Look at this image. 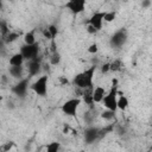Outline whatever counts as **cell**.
Returning a JSON list of instances; mask_svg holds the SVG:
<instances>
[{
  "instance_id": "6da1fadb",
  "label": "cell",
  "mask_w": 152,
  "mask_h": 152,
  "mask_svg": "<svg viewBox=\"0 0 152 152\" xmlns=\"http://www.w3.org/2000/svg\"><path fill=\"white\" fill-rule=\"evenodd\" d=\"M95 71H96V66L91 65L88 69H86L84 71L76 74L72 78V84L80 89L93 88V78H94Z\"/></svg>"
},
{
  "instance_id": "7a4b0ae2",
  "label": "cell",
  "mask_w": 152,
  "mask_h": 152,
  "mask_svg": "<svg viewBox=\"0 0 152 152\" xmlns=\"http://www.w3.org/2000/svg\"><path fill=\"white\" fill-rule=\"evenodd\" d=\"M118 94H119V81H118V78H113L112 80V87H110L109 91L106 93V95L103 96V99L101 101L107 109H110L114 112L118 110V107H116Z\"/></svg>"
},
{
  "instance_id": "3957f363",
  "label": "cell",
  "mask_w": 152,
  "mask_h": 152,
  "mask_svg": "<svg viewBox=\"0 0 152 152\" xmlns=\"http://www.w3.org/2000/svg\"><path fill=\"white\" fill-rule=\"evenodd\" d=\"M48 84H49L48 75H42L31 84V89L38 96H45L48 94Z\"/></svg>"
},
{
  "instance_id": "277c9868",
  "label": "cell",
  "mask_w": 152,
  "mask_h": 152,
  "mask_svg": "<svg viewBox=\"0 0 152 152\" xmlns=\"http://www.w3.org/2000/svg\"><path fill=\"white\" fill-rule=\"evenodd\" d=\"M80 104H81V99L80 97H72L70 100H66L61 106V110L66 116H76Z\"/></svg>"
},
{
  "instance_id": "5b68a950",
  "label": "cell",
  "mask_w": 152,
  "mask_h": 152,
  "mask_svg": "<svg viewBox=\"0 0 152 152\" xmlns=\"http://www.w3.org/2000/svg\"><path fill=\"white\" fill-rule=\"evenodd\" d=\"M19 52L23 55L24 59L31 61V59L38 57L39 48H38V44H37V43H34V44H25V43H24V45H21Z\"/></svg>"
},
{
  "instance_id": "8992f818",
  "label": "cell",
  "mask_w": 152,
  "mask_h": 152,
  "mask_svg": "<svg viewBox=\"0 0 152 152\" xmlns=\"http://www.w3.org/2000/svg\"><path fill=\"white\" fill-rule=\"evenodd\" d=\"M127 40V31L125 28H120L110 37L109 43L113 48H121Z\"/></svg>"
},
{
  "instance_id": "52a82bcc",
  "label": "cell",
  "mask_w": 152,
  "mask_h": 152,
  "mask_svg": "<svg viewBox=\"0 0 152 152\" xmlns=\"http://www.w3.org/2000/svg\"><path fill=\"white\" fill-rule=\"evenodd\" d=\"M86 5H87V0H68L65 7L72 14H80L86 10Z\"/></svg>"
},
{
  "instance_id": "ba28073f",
  "label": "cell",
  "mask_w": 152,
  "mask_h": 152,
  "mask_svg": "<svg viewBox=\"0 0 152 152\" xmlns=\"http://www.w3.org/2000/svg\"><path fill=\"white\" fill-rule=\"evenodd\" d=\"M28 89V78H21L17 84L12 87V93L18 97H25Z\"/></svg>"
},
{
  "instance_id": "9c48e42d",
  "label": "cell",
  "mask_w": 152,
  "mask_h": 152,
  "mask_svg": "<svg viewBox=\"0 0 152 152\" xmlns=\"http://www.w3.org/2000/svg\"><path fill=\"white\" fill-rule=\"evenodd\" d=\"M103 15H104V12H102V11L94 12L90 15V18L88 19V24H90L91 26H94L97 31L102 30V26H103Z\"/></svg>"
},
{
  "instance_id": "30bf717a",
  "label": "cell",
  "mask_w": 152,
  "mask_h": 152,
  "mask_svg": "<svg viewBox=\"0 0 152 152\" xmlns=\"http://www.w3.org/2000/svg\"><path fill=\"white\" fill-rule=\"evenodd\" d=\"M42 70V62H40V58L36 57L31 61H28V64H27V71H28V75L30 76H37Z\"/></svg>"
},
{
  "instance_id": "8fae6325",
  "label": "cell",
  "mask_w": 152,
  "mask_h": 152,
  "mask_svg": "<svg viewBox=\"0 0 152 152\" xmlns=\"http://www.w3.org/2000/svg\"><path fill=\"white\" fill-rule=\"evenodd\" d=\"M97 139H100V128L99 127H88L84 131V140H86V142L91 144Z\"/></svg>"
},
{
  "instance_id": "7c38bea8",
  "label": "cell",
  "mask_w": 152,
  "mask_h": 152,
  "mask_svg": "<svg viewBox=\"0 0 152 152\" xmlns=\"http://www.w3.org/2000/svg\"><path fill=\"white\" fill-rule=\"evenodd\" d=\"M106 95V89L102 86H97L96 88H93V101L94 103H100Z\"/></svg>"
},
{
  "instance_id": "4fadbf2b",
  "label": "cell",
  "mask_w": 152,
  "mask_h": 152,
  "mask_svg": "<svg viewBox=\"0 0 152 152\" xmlns=\"http://www.w3.org/2000/svg\"><path fill=\"white\" fill-rule=\"evenodd\" d=\"M10 75L14 78H21L23 77V74H24V68L23 65H11L10 69Z\"/></svg>"
},
{
  "instance_id": "5bb4252c",
  "label": "cell",
  "mask_w": 152,
  "mask_h": 152,
  "mask_svg": "<svg viewBox=\"0 0 152 152\" xmlns=\"http://www.w3.org/2000/svg\"><path fill=\"white\" fill-rule=\"evenodd\" d=\"M128 106H129V101H128V99H127V96H125V95H120V96H118V100H116V107H118V109H120V110H126L127 108H128Z\"/></svg>"
},
{
  "instance_id": "9a60e30c",
  "label": "cell",
  "mask_w": 152,
  "mask_h": 152,
  "mask_svg": "<svg viewBox=\"0 0 152 152\" xmlns=\"http://www.w3.org/2000/svg\"><path fill=\"white\" fill-rule=\"evenodd\" d=\"M24 61L25 59H24L23 55L20 52H17V53H14V55L11 56V58H10V65H23Z\"/></svg>"
},
{
  "instance_id": "2e32d148",
  "label": "cell",
  "mask_w": 152,
  "mask_h": 152,
  "mask_svg": "<svg viewBox=\"0 0 152 152\" xmlns=\"http://www.w3.org/2000/svg\"><path fill=\"white\" fill-rule=\"evenodd\" d=\"M83 101L89 104V106H93L94 101H93V88H87V89H83Z\"/></svg>"
},
{
  "instance_id": "e0dca14e",
  "label": "cell",
  "mask_w": 152,
  "mask_h": 152,
  "mask_svg": "<svg viewBox=\"0 0 152 152\" xmlns=\"http://www.w3.org/2000/svg\"><path fill=\"white\" fill-rule=\"evenodd\" d=\"M18 38H19V33L10 31V32H8V33H7V34L4 37V40H5V43H6V44H10V43L15 42Z\"/></svg>"
},
{
  "instance_id": "ac0fdd59",
  "label": "cell",
  "mask_w": 152,
  "mask_h": 152,
  "mask_svg": "<svg viewBox=\"0 0 152 152\" xmlns=\"http://www.w3.org/2000/svg\"><path fill=\"white\" fill-rule=\"evenodd\" d=\"M24 43L25 44H34L36 43V36L33 31H28L24 34Z\"/></svg>"
},
{
  "instance_id": "d6986e66",
  "label": "cell",
  "mask_w": 152,
  "mask_h": 152,
  "mask_svg": "<svg viewBox=\"0 0 152 152\" xmlns=\"http://www.w3.org/2000/svg\"><path fill=\"white\" fill-rule=\"evenodd\" d=\"M116 18V12L115 11H109V12H104V15H103V21L106 23H112L114 21Z\"/></svg>"
},
{
  "instance_id": "ffe728a7",
  "label": "cell",
  "mask_w": 152,
  "mask_h": 152,
  "mask_svg": "<svg viewBox=\"0 0 152 152\" xmlns=\"http://www.w3.org/2000/svg\"><path fill=\"white\" fill-rule=\"evenodd\" d=\"M121 66H122V63L120 59H114L112 63H109L110 71H119V70H121Z\"/></svg>"
},
{
  "instance_id": "44dd1931",
  "label": "cell",
  "mask_w": 152,
  "mask_h": 152,
  "mask_svg": "<svg viewBox=\"0 0 152 152\" xmlns=\"http://www.w3.org/2000/svg\"><path fill=\"white\" fill-rule=\"evenodd\" d=\"M114 116H115V112L110 110V109H107V108H106V110H103L101 113V118L104 119V120H112Z\"/></svg>"
},
{
  "instance_id": "7402d4cb",
  "label": "cell",
  "mask_w": 152,
  "mask_h": 152,
  "mask_svg": "<svg viewBox=\"0 0 152 152\" xmlns=\"http://www.w3.org/2000/svg\"><path fill=\"white\" fill-rule=\"evenodd\" d=\"M59 148H61L59 142H50V144L46 146V151H48V152H57Z\"/></svg>"
},
{
  "instance_id": "603a6c76",
  "label": "cell",
  "mask_w": 152,
  "mask_h": 152,
  "mask_svg": "<svg viewBox=\"0 0 152 152\" xmlns=\"http://www.w3.org/2000/svg\"><path fill=\"white\" fill-rule=\"evenodd\" d=\"M61 62V55L56 51V52H52V56H51V58H50V63L52 64V65H57L58 63Z\"/></svg>"
},
{
  "instance_id": "cb8c5ba5",
  "label": "cell",
  "mask_w": 152,
  "mask_h": 152,
  "mask_svg": "<svg viewBox=\"0 0 152 152\" xmlns=\"http://www.w3.org/2000/svg\"><path fill=\"white\" fill-rule=\"evenodd\" d=\"M48 30L50 31L52 39H56V37H57V34H58V28H57V26L53 25V24H51V25L48 26Z\"/></svg>"
},
{
  "instance_id": "d4e9b609",
  "label": "cell",
  "mask_w": 152,
  "mask_h": 152,
  "mask_svg": "<svg viewBox=\"0 0 152 152\" xmlns=\"http://www.w3.org/2000/svg\"><path fill=\"white\" fill-rule=\"evenodd\" d=\"M87 50H88L89 53H93V55L96 53V52L99 51V45H97V43H91V44L88 46Z\"/></svg>"
},
{
  "instance_id": "484cf974",
  "label": "cell",
  "mask_w": 152,
  "mask_h": 152,
  "mask_svg": "<svg viewBox=\"0 0 152 152\" xmlns=\"http://www.w3.org/2000/svg\"><path fill=\"white\" fill-rule=\"evenodd\" d=\"M13 146H14V142H13V141H7V142H5V144L0 147V151H8V150H11Z\"/></svg>"
},
{
  "instance_id": "4316f807",
  "label": "cell",
  "mask_w": 152,
  "mask_h": 152,
  "mask_svg": "<svg viewBox=\"0 0 152 152\" xmlns=\"http://www.w3.org/2000/svg\"><path fill=\"white\" fill-rule=\"evenodd\" d=\"M87 32H88L89 34H96L99 31H97L94 26H91L90 24H88V25H87Z\"/></svg>"
},
{
  "instance_id": "83f0119b",
  "label": "cell",
  "mask_w": 152,
  "mask_h": 152,
  "mask_svg": "<svg viewBox=\"0 0 152 152\" xmlns=\"http://www.w3.org/2000/svg\"><path fill=\"white\" fill-rule=\"evenodd\" d=\"M42 33H43V36H44V38H46V39H49V40H51V39H52V37H51V33H50V31L48 30V27H45V28H43V31H42Z\"/></svg>"
},
{
  "instance_id": "f1b7e54d",
  "label": "cell",
  "mask_w": 152,
  "mask_h": 152,
  "mask_svg": "<svg viewBox=\"0 0 152 152\" xmlns=\"http://www.w3.org/2000/svg\"><path fill=\"white\" fill-rule=\"evenodd\" d=\"M108 71H110V70H109V63L102 64V65H101V72H102V74H106V72H108Z\"/></svg>"
},
{
  "instance_id": "f546056e",
  "label": "cell",
  "mask_w": 152,
  "mask_h": 152,
  "mask_svg": "<svg viewBox=\"0 0 152 152\" xmlns=\"http://www.w3.org/2000/svg\"><path fill=\"white\" fill-rule=\"evenodd\" d=\"M51 51H52V52H56V51H57V48H56V40H55V39H51Z\"/></svg>"
},
{
  "instance_id": "4dcf8cb0",
  "label": "cell",
  "mask_w": 152,
  "mask_h": 152,
  "mask_svg": "<svg viewBox=\"0 0 152 152\" xmlns=\"http://www.w3.org/2000/svg\"><path fill=\"white\" fill-rule=\"evenodd\" d=\"M150 5H151V0H144L142 4H141V6L145 7V8H146V7H150Z\"/></svg>"
},
{
  "instance_id": "1f68e13d",
  "label": "cell",
  "mask_w": 152,
  "mask_h": 152,
  "mask_svg": "<svg viewBox=\"0 0 152 152\" xmlns=\"http://www.w3.org/2000/svg\"><path fill=\"white\" fill-rule=\"evenodd\" d=\"M5 44H6V43H5V40H4V37L0 36V49H2V48L5 46Z\"/></svg>"
},
{
  "instance_id": "d6a6232c",
  "label": "cell",
  "mask_w": 152,
  "mask_h": 152,
  "mask_svg": "<svg viewBox=\"0 0 152 152\" xmlns=\"http://www.w3.org/2000/svg\"><path fill=\"white\" fill-rule=\"evenodd\" d=\"M4 7V5H2V0H0V10Z\"/></svg>"
},
{
  "instance_id": "836d02e7",
  "label": "cell",
  "mask_w": 152,
  "mask_h": 152,
  "mask_svg": "<svg viewBox=\"0 0 152 152\" xmlns=\"http://www.w3.org/2000/svg\"><path fill=\"white\" fill-rule=\"evenodd\" d=\"M2 100H4V97H2V95H0V104H1V102H2Z\"/></svg>"
},
{
  "instance_id": "e575fe53",
  "label": "cell",
  "mask_w": 152,
  "mask_h": 152,
  "mask_svg": "<svg viewBox=\"0 0 152 152\" xmlns=\"http://www.w3.org/2000/svg\"><path fill=\"white\" fill-rule=\"evenodd\" d=\"M0 36H1V30H0Z\"/></svg>"
},
{
  "instance_id": "d590c367",
  "label": "cell",
  "mask_w": 152,
  "mask_h": 152,
  "mask_svg": "<svg viewBox=\"0 0 152 152\" xmlns=\"http://www.w3.org/2000/svg\"><path fill=\"white\" fill-rule=\"evenodd\" d=\"M7 1H12V0H7Z\"/></svg>"
}]
</instances>
